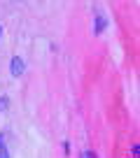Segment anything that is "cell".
Instances as JSON below:
<instances>
[{
  "mask_svg": "<svg viewBox=\"0 0 140 158\" xmlns=\"http://www.w3.org/2000/svg\"><path fill=\"white\" fill-rule=\"evenodd\" d=\"M21 72H24V60H21V58H12V74L19 77Z\"/></svg>",
  "mask_w": 140,
  "mask_h": 158,
  "instance_id": "6da1fadb",
  "label": "cell"
},
{
  "mask_svg": "<svg viewBox=\"0 0 140 158\" xmlns=\"http://www.w3.org/2000/svg\"><path fill=\"white\" fill-rule=\"evenodd\" d=\"M0 158H10V156H7V149L2 147V139H0Z\"/></svg>",
  "mask_w": 140,
  "mask_h": 158,
  "instance_id": "7a4b0ae2",
  "label": "cell"
},
{
  "mask_svg": "<svg viewBox=\"0 0 140 158\" xmlns=\"http://www.w3.org/2000/svg\"><path fill=\"white\" fill-rule=\"evenodd\" d=\"M82 158H94V153H91V151H84V153H82Z\"/></svg>",
  "mask_w": 140,
  "mask_h": 158,
  "instance_id": "3957f363",
  "label": "cell"
}]
</instances>
